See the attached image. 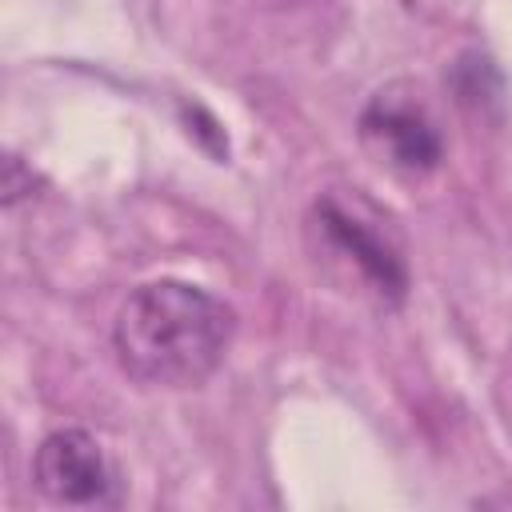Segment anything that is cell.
Returning a JSON list of instances; mask_svg holds the SVG:
<instances>
[{
  "mask_svg": "<svg viewBox=\"0 0 512 512\" xmlns=\"http://www.w3.org/2000/svg\"><path fill=\"white\" fill-rule=\"evenodd\" d=\"M236 312L188 280H148L112 320L120 368L144 388H196L228 356Z\"/></svg>",
  "mask_w": 512,
  "mask_h": 512,
  "instance_id": "obj_1",
  "label": "cell"
},
{
  "mask_svg": "<svg viewBox=\"0 0 512 512\" xmlns=\"http://www.w3.org/2000/svg\"><path fill=\"white\" fill-rule=\"evenodd\" d=\"M308 232L316 236V252L344 268L368 296H376L384 308L404 304L408 296V264L400 252V240L392 236L388 220L364 200L344 192H324L312 204Z\"/></svg>",
  "mask_w": 512,
  "mask_h": 512,
  "instance_id": "obj_2",
  "label": "cell"
},
{
  "mask_svg": "<svg viewBox=\"0 0 512 512\" xmlns=\"http://www.w3.org/2000/svg\"><path fill=\"white\" fill-rule=\"evenodd\" d=\"M36 488L72 508H116L120 504V476L100 448V440L84 428H60L40 440L32 456Z\"/></svg>",
  "mask_w": 512,
  "mask_h": 512,
  "instance_id": "obj_3",
  "label": "cell"
},
{
  "mask_svg": "<svg viewBox=\"0 0 512 512\" xmlns=\"http://www.w3.org/2000/svg\"><path fill=\"white\" fill-rule=\"evenodd\" d=\"M360 140L380 156V164L404 176H424L444 156L436 124L408 84H388L368 100L360 112Z\"/></svg>",
  "mask_w": 512,
  "mask_h": 512,
  "instance_id": "obj_4",
  "label": "cell"
}]
</instances>
